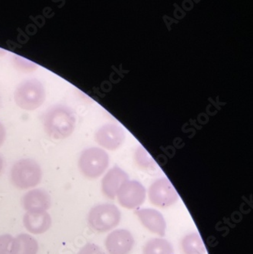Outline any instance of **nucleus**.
Masks as SVG:
<instances>
[{
	"label": "nucleus",
	"mask_w": 253,
	"mask_h": 254,
	"mask_svg": "<svg viewBox=\"0 0 253 254\" xmlns=\"http://www.w3.org/2000/svg\"><path fill=\"white\" fill-rule=\"evenodd\" d=\"M5 137H6V130L3 125L0 123V147H2V144H4Z\"/></svg>",
	"instance_id": "21"
},
{
	"label": "nucleus",
	"mask_w": 253,
	"mask_h": 254,
	"mask_svg": "<svg viewBox=\"0 0 253 254\" xmlns=\"http://www.w3.org/2000/svg\"><path fill=\"white\" fill-rule=\"evenodd\" d=\"M12 61V64L15 66V69L22 73H31L38 69V65L36 64L19 55H13Z\"/></svg>",
	"instance_id": "18"
},
{
	"label": "nucleus",
	"mask_w": 253,
	"mask_h": 254,
	"mask_svg": "<svg viewBox=\"0 0 253 254\" xmlns=\"http://www.w3.org/2000/svg\"><path fill=\"white\" fill-rule=\"evenodd\" d=\"M135 241L130 231L115 230L105 240V248L109 254H128L134 246Z\"/></svg>",
	"instance_id": "8"
},
{
	"label": "nucleus",
	"mask_w": 253,
	"mask_h": 254,
	"mask_svg": "<svg viewBox=\"0 0 253 254\" xmlns=\"http://www.w3.org/2000/svg\"><path fill=\"white\" fill-rule=\"evenodd\" d=\"M95 138L98 144L104 148L115 150L123 144L125 132L117 125H105L96 131Z\"/></svg>",
	"instance_id": "9"
},
{
	"label": "nucleus",
	"mask_w": 253,
	"mask_h": 254,
	"mask_svg": "<svg viewBox=\"0 0 253 254\" xmlns=\"http://www.w3.org/2000/svg\"><path fill=\"white\" fill-rule=\"evenodd\" d=\"M109 165L107 152L99 147H89L81 153L78 166L83 176L89 179L101 177Z\"/></svg>",
	"instance_id": "4"
},
{
	"label": "nucleus",
	"mask_w": 253,
	"mask_h": 254,
	"mask_svg": "<svg viewBox=\"0 0 253 254\" xmlns=\"http://www.w3.org/2000/svg\"><path fill=\"white\" fill-rule=\"evenodd\" d=\"M143 254H175L171 243L163 238H153L146 243Z\"/></svg>",
	"instance_id": "16"
},
{
	"label": "nucleus",
	"mask_w": 253,
	"mask_h": 254,
	"mask_svg": "<svg viewBox=\"0 0 253 254\" xmlns=\"http://www.w3.org/2000/svg\"><path fill=\"white\" fill-rule=\"evenodd\" d=\"M4 167V160L2 158V155L0 154V175L2 174V170H3Z\"/></svg>",
	"instance_id": "22"
},
{
	"label": "nucleus",
	"mask_w": 253,
	"mask_h": 254,
	"mask_svg": "<svg viewBox=\"0 0 253 254\" xmlns=\"http://www.w3.org/2000/svg\"><path fill=\"white\" fill-rule=\"evenodd\" d=\"M22 204L28 211H46L51 208V198L45 190L35 189L25 194Z\"/></svg>",
	"instance_id": "13"
},
{
	"label": "nucleus",
	"mask_w": 253,
	"mask_h": 254,
	"mask_svg": "<svg viewBox=\"0 0 253 254\" xmlns=\"http://www.w3.org/2000/svg\"><path fill=\"white\" fill-rule=\"evenodd\" d=\"M14 99L20 109L36 110L44 104L46 99L45 86L37 79L22 81L15 89Z\"/></svg>",
	"instance_id": "2"
},
{
	"label": "nucleus",
	"mask_w": 253,
	"mask_h": 254,
	"mask_svg": "<svg viewBox=\"0 0 253 254\" xmlns=\"http://www.w3.org/2000/svg\"><path fill=\"white\" fill-rule=\"evenodd\" d=\"M142 225L153 234L163 237L166 235V223L160 211L153 208H140L135 211Z\"/></svg>",
	"instance_id": "11"
},
{
	"label": "nucleus",
	"mask_w": 253,
	"mask_h": 254,
	"mask_svg": "<svg viewBox=\"0 0 253 254\" xmlns=\"http://www.w3.org/2000/svg\"><path fill=\"white\" fill-rule=\"evenodd\" d=\"M13 238L9 235L0 236V254H12V243Z\"/></svg>",
	"instance_id": "19"
},
{
	"label": "nucleus",
	"mask_w": 253,
	"mask_h": 254,
	"mask_svg": "<svg viewBox=\"0 0 253 254\" xmlns=\"http://www.w3.org/2000/svg\"><path fill=\"white\" fill-rule=\"evenodd\" d=\"M78 254H106L98 245L87 244L79 251Z\"/></svg>",
	"instance_id": "20"
},
{
	"label": "nucleus",
	"mask_w": 253,
	"mask_h": 254,
	"mask_svg": "<svg viewBox=\"0 0 253 254\" xmlns=\"http://www.w3.org/2000/svg\"><path fill=\"white\" fill-rule=\"evenodd\" d=\"M38 251V242L31 235L21 234L12 241V254H37Z\"/></svg>",
	"instance_id": "14"
},
{
	"label": "nucleus",
	"mask_w": 253,
	"mask_h": 254,
	"mask_svg": "<svg viewBox=\"0 0 253 254\" xmlns=\"http://www.w3.org/2000/svg\"><path fill=\"white\" fill-rule=\"evenodd\" d=\"M144 187L136 180L126 182L117 194L120 205L127 209H136L143 205L146 199Z\"/></svg>",
	"instance_id": "7"
},
{
	"label": "nucleus",
	"mask_w": 253,
	"mask_h": 254,
	"mask_svg": "<svg viewBox=\"0 0 253 254\" xmlns=\"http://www.w3.org/2000/svg\"><path fill=\"white\" fill-rule=\"evenodd\" d=\"M128 180V175L126 172L119 167H114L102 179V192L108 198L115 199L122 186Z\"/></svg>",
	"instance_id": "10"
},
{
	"label": "nucleus",
	"mask_w": 253,
	"mask_h": 254,
	"mask_svg": "<svg viewBox=\"0 0 253 254\" xmlns=\"http://www.w3.org/2000/svg\"><path fill=\"white\" fill-rule=\"evenodd\" d=\"M135 160L137 165L143 170H153L156 168L154 160L142 146H140L135 152Z\"/></svg>",
	"instance_id": "17"
},
{
	"label": "nucleus",
	"mask_w": 253,
	"mask_h": 254,
	"mask_svg": "<svg viewBox=\"0 0 253 254\" xmlns=\"http://www.w3.org/2000/svg\"><path fill=\"white\" fill-rule=\"evenodd\" d=\"M122 214L112 204H101L93 207L88 215L89 226L98 232H107L116 228L120 223Z\"/></svg>",
	"instance_id": "5"
},
{
	"label": "nucleus",
	"mask_w": 253,
	"mask_h": 254,
	"mask_svg": "<svg viewBox=\"0 0 253 254\" xmlns=\"http://www.w3.org/2000/svg\"><path fill=\"white\" fill-rule=\"evenodd\" d=\"M10 178L16 188L28 190L37 187L41 183L42 171L35 160L29 158L21 159L12 166Z\"/></svg>",
	"instance_id": "3"
},
{
	"label": "nucleus",
	"mask_w": 253,
	"mask_h": 254,
	"mask_svg": "<svg viewBox=\"0 0 253 254\" xmlns=\"http://www.w3.org/2000/svg\"><path fill=\"white\" fill-rule=\"evenodd\" d=\"M181 248L184 254H205L206 248L202 238L198 233H190L181 241Z\"/></svg>",
	"instance_id": "15"
},
{
	"label": "nucleus",
	"mask_w": 253,
	"mask_h": 254,
	"mask_svg": "<svg viewBox=\"0 0 253 254\" xmlns=\"http://www.w3.org/2000/svg\"><path fill=\"white\" fill-rule=\"evenodd\" d=\"M150 202L155 206L168 208L179 200V195L170 180L166 177L159 179L151 184L148 190Z\"/></svg>",
	"instance_id": "6"
},
{
	"label": "nucleus",
	"mask_w": 253,
	"mask_h": 254,
	"mask_svg": "<svg viewBox=\"0 0 253 254\" xmlns=\"http://www.w3.org/2000/svg\"><path fill=\"white\" fill-rule=\"evenodd\" d=\"M76 119L73 111L64 105L51 106L42 119L44 130L51 138L63 140L69 137L76 127Z\"/></svg>",
	"instance_id": "1"
},
{
	"label": "nucleus",
	"mask_w": 253,
	"mask_h": 254,
	"mask_svg": "<svg viewBox=\"0 0 253 254\" xmlns=\"http://www.w3.org/2000/svg\"><path fill=\"white\" fill-rule=\"evenodd\" d=\"M5 52H5V50L1 49V48H0V57L3 56V55H5Z\"/></svg>",
	"instance_id": "23"
},
{
	"label": "nucleus",
	"mask_w": 253,
	"mask_h": 254,
	"mask_svg": "<svg viewBox=\"0 0 253 254\" xmlns=\"http://www.w3.org/2000/svg\"><path fill=\"white\" fill-rule=\"evenodd\" d=\"M24 226L34 235H41L51 226V215L47 211H28L24 215Z\"/></svg>",
	"instance_id": "12"
}]
</instances>
